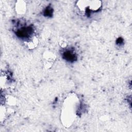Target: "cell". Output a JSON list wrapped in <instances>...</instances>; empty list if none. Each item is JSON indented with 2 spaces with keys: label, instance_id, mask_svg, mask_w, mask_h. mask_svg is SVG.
<instances>
[{
  "label": "cell",
  "instance_id": "1",
  "mask_svg": "<svg viewBox=\"0 0 132 132\" xmlns=\"http://www.w3.org/2000/svg\"><path fill=\"white\" fill-rule=\"evenodd\" d=\"M14 32L15 35L20 39L26 40L32 35L34 29L31 25L25 26L18 28Z\"/></svg>",
  "mask_w": 132,
  "mask_h": 132
},
{
  "label": "cell",
  "instance_id": "2",
  "mask_svg": "<svg viewBox=\"0 0 132 132\" xmlns=\"http://www.w3.org/2000/svg\"><path fill=\"white\" fill-rule=\"evenodd\" d=\"M62 58L68 62H73L77 60V56L75 51L72 49H67L62 54Z\"/></svg>",
  "mask_w": 132,
  "mask_h": 132
},
{
  "label": "cell",
  "instance_id": "3",
  "mask_svg": "<svg viewBox=\"0 0 132 132\" xmlns=\"http://www.w3.org/2000/svg\"><path fill=\"white\" fill-rule=\"evenodd\" d=\"M54 10L53 8L51 6V5L47 6L43 10V14L45 17L51 18L53 15Z\"/></svg>",
  "mask_w": 132,
  "mask_h": 132
},
{
  "label": "cell",
  "instance_id": "4",
  "mask_svg": "<svg viewBox=\"0 0 132 132\" xmlns=\"http://www.w3.org/2000/svg\"><path fill=\"white\" fill-rule=\"evenodd\" d=\"M123 39L121 37H119L117 40H116V44L118 45H121L122 44H123Z\"/></svg>",
  "mask_w": 132,
  "mask_h": 132
}]
</instances>
